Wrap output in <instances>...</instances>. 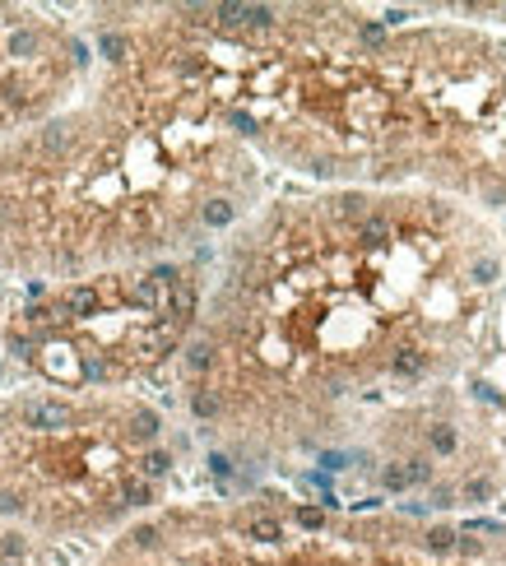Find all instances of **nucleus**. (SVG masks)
<instances>
[{
    "instance_id": "f257e3e1",
    "label": "nucleus",
    "mask_w": 506,
    "mask_h": 566,
    "mask_svg": "<svg viewBox=\"0 0 506 566\" xmlns=\"http://www.w3.org/2000/svg\"><path fill=\"white\" fill-rule=\"evenodd\" d=\"M497 232L432 191H316L261 204L223 242L177 357L186 414L256 464L381 445L385 488L437 474L464 423L418 418L423 390L492 344Z\"/></svg>"
},
{
    "instance_id": "f03ea898",
    "label": "nucleus",
    "mask_w": 506,
    "mask_h": 566,
    "mask_svg": "<svg viewBox=\"0 0 506 566\" xmlns=\"http://www.w3.org/2000/svg\"><path fill=\"white\" fill-rule=\"evenodd\" d=\"M121 28L256 163L325 191L506 209V42L353 5H121Z\"/></svg>"
},
{
    "instance_id": "7ed1b4c3",
    "label": "nucleus",
    "mask_w": 506,
    "mask_h": 566,
    "mask_svg": "<svg viewBox=\"0 0 506 566\" xmlns=\"http://www.w3.org/2000/svg\"><path fill=\"white\" fill-rule=\"evenodd\" d=\"M93 79L0 139V274L65 278L177 260L261 209V163L98 10Z\"/></svg>"
},
{
    "instance_id": "20e7f679",
    "label": "nucleus",
    "mask_w": 506,
    "mask_h": 566,
    "mask_svg": "<svg viewBox=\"0 0 506 566\" xmlns=\"http://www.w3.org/2000/svg\"><path fill=\"white\" fill-rule=\"evenodd\" d=\"M168 423L130 390L0 395V520L37 543L121 534L172 478Z\"/></svg>"
},
{
    "instance_id": "39448f33",
    "label": "nucleus",
    "mask_w": 506,
    "mask_h": 566,
    "mask_svg": "<svg viewBox=\"0 0 506 566\" xmlns=\"http://www.w3.org/2000/svg\"><path fill=\"white\" fill-rule=\"evenodd\" d=\"M204 288L182 256L42 283L0 316V353L46 390H130L182 357Z\"/></svg>"
},
{
    "instance_id": "423d86ee",
    "label": "nucleus",
    "mask_w": 506,
    "mask_h": 566,
    "mask_svg": "<svg viewBox=\"0 0 506 566\" xmlns=\"http://www.w3.org/2000/svg\"><path fill=\"white\" fill-rule=\"evenodd\" d=\"M93 79L89 37L42 5H0V139L70 107Z\"/></svg>"
},
{
    "instance_id": "0eeeda50",
    "label": "nucleus",
    "mask_w": 506,
    "mask_h": 566,
    "mask_svg": "<svg viewBox=\"0 0 506 566\" xmlns=\"http://www.w3.org/2000/svg\"><path fill=\"white\" fill-rule=\"evenodd\" d=\"M0 566H65L51 543H37L24 529L0 520Z\"/></svg>"
}]
</instances>
